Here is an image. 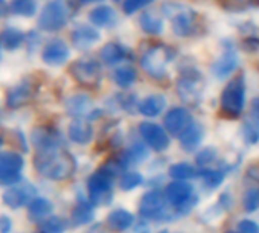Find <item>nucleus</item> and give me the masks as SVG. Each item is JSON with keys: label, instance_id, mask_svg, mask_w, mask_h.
Instances as JSON below:
<instances>
[{"label": "nucleus", "instance_id": "obj_1", "mask_svg": "<svg viewBox=\"0 0 259 233\" xmlns=\"http://www.w3.org/2000/svg\"><path fill=\"white\" fill-rule=\"evenodd\" d=\"M34 166L40 175L54 181H64L76 171V162L73 156L63 148L37 151L34 157Z\"/></svg>", "mask_w": 259, "mask_h": 233}, {"label": "nucleus", "instance_id": "obj_2", "mask_svg": "<svg viewBox=\"0 0 259 233\" xmlns=\"http://www.w3.org/2000/svg\"><path fill=\"white\" fill-rule=\"evenodd\" d=\"M245 107V78L244 73L233 76L221 91L220 108L227 118H238Z\"/></svg>", "mask_w": 259, "mask_h": 233}, {"label": "nucleus", "instance_id": "obj_3", "mask_svg": "<svg viewBox=\"0 0 259 233\" xmlns=\"http://www.w3.org/2000/svg\"><path fill=\"white\" fill-rule=\"evenodd\" d=\"M174 60V51L166 44H156L145 51L141 58V67L154 79H165L168 75V66Z\"/></svg>", "mask_w": 259, "mask_h": 233}, {"label": "nucleus", "instance_id": "obj_4", "mask_svg": "<svg viewBox=\"0 0 259 233\" xmlns=\"http://www.w3.org/2000/svg\"><path fill=\"white\" fill-rule=\"evenodd\" d=\"M204 78L197 69H186L180 73L176 90L179 98L186 105H197L203 99L204 95Z\"/></svg>", "mask_w": 259, "mask_h": 233}, {"label": "nucleus", "instance_id": "obj_5", "mask_svg": "<svg viewBox=\"0 0 259 233\" xmlns=\"http://www.w3.org/2000/svg\"><path fill=\"white\" fill-rule=\"evenodd\" d=\"M70 19V7L66 0H51L38 16V28L45 32L61 31Z\"/></svg>", "mask_w": 259, "mask_h": 233}, {"label": "nucleus", "instance_id": "obj_6", "mask_svg": "<svg viewBox=\"0 0 259 233\" xmlns=\"http://www.w3.org/2000/svg\"><path fill=\"white\" fill-rule=\"evenodd\" d=\"M139 215L145 221H165L171 219L169 203L165 192L160 189L148 191L142 195L139 203Z\"/></svg>", "mask_w": 259, "mask_h": 233}, {"label": "nucleus", "instance_id": "obj_7", "mask_svg": "<svg viewBox=\"0 0 259 233\" xmlns=\"http://www.w3.org/2000/svg\"><path fill=\"white\" fill-rule=\"evenodd\" d=\"M89 201L93 206H107L113 198V177L98 169L87 180Z\"/></svg>", "mask_w": 259, "mask_h": 233}, {"label": "nucleus", "instance_id": "obj_8", "mask_svg": "<svg viewBox=\"0 0 259 233\" xmlns=\"http://www.w3.org/2000/svg\"><path fill=\"white\" fill-rule=\"evenodd\" d=\"M23 166H25V159L20 153H14V151L0 153V184L10 188L20 183Z\"/></svg>", "mask_w": 259, "mask_h": 233}, {"label": "nucleus", "instance_id": "obj_9", "mask_svg": "<svg viewBox=\"0 0 259 233\" xmlns=\"http://www.w3.org/2000/svg\"><path fill=\"white\" fill-rule=\"evenodd\" d=\"M72 78L85 87H98L102 79V67L96 60H76L69 69Z\"/></svg>", "mask_w": 259, "mask_h": 233}, {"label": "nucleus", "instance_id": "obj_10", "mask_svg": "<svg viewBox=\"0 0 259 233\" xmlns=\"http://www.w3.org/2000/svg\"><path fill=\"white\" fill-rule=\"evenodd\" d=\"M34 198H37V188L25 180H22L14 186L7 188V191L2 194V201L5 203V206L11 209H20L29 206V203Z\"/></svg>", "mask_w": 259, "mask_h": 233}, {"label": "nucleus", "instance_id": "obj_11", "mask_svg": "<svg viewBox=\"0 0 259 233\" xmlns=\"http://www.w3.org/2000/svg\"><path fill=\"white\" fill-rule=\"evenodd\" d=\"M139 134L142 137V141L148 145V148L157 151V153H163L169 148L171 145V139L168 131L160 127L159 124L145 121L139 124Z\"/></svg>", "mask_w": 259, "mask_h": 233}, {"label": "nucleus", "instance_id": "obj_12", "mask_svg": "<svg viewBox=\"0 0 259 233\" xmlns=\"http://www.w3.org/2000/svg\"><path fill=\"white\" fill-rule=\"evenodd\" d=\"M192 122H194L192 114L186 107H174L165 116L163 128L168 131L169 136L179 137L182 133H185L191 127Z\"/></svg>", "mask_w": 259, "mask_h": 233}, {"label": "nucleus", "instance_id": "obj_13", "mask_svg": "<svg viewBox=\"0 0 259 233\" xmlns=\"http://www.w3.org/2000/svg\"><path fill=\"white\" fill-rule=\"evenodd\" d=\"M70 57V49L67 46V43L61 38H54L51 41H48L41 51V60L43 63H46L48 66L52 67H58L63 66Z\"/></svg>", "mask_w": 259, "mask_h": 233}, {"label": "nucleus", "instance_id": "obj_14", "mask_svg": "<svg viewBox=\"0 0 259 233\" xmlns=\"http://www.w3.org/2000/svg\"><path fill=\"white\" fill-rule=\"evenodd\" d=\"M165 195L171 207L177 209L188 203L194 195V186L189 181H182V180H172L171 183L166 184L165 188Z\"/></svg>", "mask_w": 259, "mask_h": 233}, {"label": "nucleus", "instance_id": "obj_15", "mask_svg": "<svg viewBox=\"0 0 259 233\" xmlns=\"http://www.w3.org/2000/svg\"><path fill=\"white\" fill-rule=\"evenodd\" d=\"M171 28L177 37H191L197 31V16L191 10H182L171 16Z\"/></svg>", "mask_w": 259, "mask_h": 233}, {"label": "nucleus", "instance_id": "obj_16", "mask_svg": "<svg viewBox=\"0 0 259 233\" xmlns=\"http://www.w3.org/2000/svg\"><path fill=\"white\" fill-rule=\"evenodd\" d=\"M238 64H239L238 54L233 49H226V52L213 61L210 72L217 79H226L238 69Z\"/></svg>", "mask_w": 259, "mask_h": 233}, {"label": "nucleus", "instance_id": "obj_17", "mask_svg": "<svg viewBox=\"0 0 259 233\" xmlns=\"http://www.w3.org/2000/svg\"><path fill=\"white\" fill-rule=\"evenodd\" d=\"M101 40L99 31L93 25H79L72 31V44L78 51H87Z\"/></svg>", "mask_w": 259, "mask_h": 233}, {"label": "nucleus", "instance_id": "obj_18", "mask_svg": "<svg viewBox=\"0 0 259 233\" xmlns=\"http://www.w3.org/2000/svg\"><path fill=\"white\" fill-rule=\"evenodd\" d=\"M32 144L37 151H49L63 148L61 147V136L58 131L52 128H35L32 131Z\"/></svg>", "mask_w": 259, "mask_h": 233}, {"label": "nucleus", "instance_id": "obj_19", "mask_svg": "<svg viewBox=\"0 0 259 233\" xmlns=\"http://www.w3.org/2000/svg\"><path fill=\"white\" fill-rule=\"evenodd\" d=\"M67 136L73 144L78 145H87L93 139V127L90 121L84 118L72 119V122L67 127Z\"/></svg>", "mask_w": 259, "mask_h": 233}, {"label": "nucleus", "instance_id": "obj_20", "mask_svg": "<svg viewBox=\"0 0 259 233\" xmlns=\"http://www.w3.org/2000/svg\"><path fill=\"white\" fill-rule=\"evenodd\" d=\"M34 96V85L31 81H22L7 93V105L10 108H20L28 104Z\"/></svg>", "mask_w": 259, "mask_h": 233}, {"label": "nucleus", "instance_id": "obj_21", "mask_svg": "<svg viewBox=\"0 0 259 233\" xmlns=\"http://www.w3.org/2000/svg\"><path fill=\"white\" fill-rule=\"evenodd\" d=\"M89 22L95 28H113L117 23V14L108 5H99L89 13Z\"/></svg>", "mask_w": 259, "mask_h": 233}, {"label": "nucleus", "instance_id": "obj_22", "mask_svg": "<svg viewBox=\"0 0 259 233\" xmlns=\"http://www.w3.org/2000/svg\"><path fill=\"white\" fill-rule=\"evenodd\" d=\"M203 137H204V128H203V125L200 122H192L191 127L185 133H182L179 136L180 147L185 151H188V153L197 151V148L203 142Z\"/></svg>", "mask_w": 259, "mask_h": 233}, {"label": "nucleus", "instance_id": "obj_23", "mask_svg": "<svg viewBox=\"0 0 259 233\" xmlns=\"http://www.w3.org/2000/svg\"><path fill=\"white\" fill-rule=\"evenodd\" d=\"M52 210H54V204L51 200L45 197H37L28 206V218L29 221L40 224L52 215Z\"/></svg>", "mask_w": 259, "mask_h": 233}, {"label": "nucleus", "instance_id": "obj_24", "mask_svg": "<svg viewBox=\"0 0 259 233\" xmlns=\"http://www.w3.org/2000/svg\"><path fill=\"white\" fill-rule=\"evenodd\" d=\"M166 108V98L163 95H150L139 102L138 111L145 118H156Z\"/></svg>", "mask_w": 259, "mask_h": 233}, {"label": "nucleus", "instance_id": "obj_25", "mask_svg": "<svg viewBox=\"0 0 259 233\" xmlns=\"http://www.w3.org/2000/svg\"><path fill=\"white\" fill-rule=\"evenodd\" d=\"M92 110H93V102H92V99L87 95L78 93V95L70 96L66 101V111L70 116H73L75 119L76 118H82V116L89 114Z\"/></svg>", "mask_w": 259, "mask_h": 233}, {"label": "nucleus", "instance_id": "obj_26", "mask_svg": "<svg viewBox=\"0 0 259 233\" xmlns=\"http://www.w3.org/2000/svg\"><path fill=\"white\" fill-rule=\"evenodd\" d=\"M128 57V49L119 43H107L99 52V58L107 66H116Z\"/></svg>", "mask_w": 259, "mask_h": 233}, {"label": "nucleus", "instance_id": "obj_27", "mask_svg": "<svg viewBox=\"0 0 259 233\" xmlns=\"http://www.w3.org/2000/svg\"><path fill=\"white\" fill-rule=\"evenodd\" d=\"M93 218H95V206L87 200H81L72 209V213H70V222L75 227L85 225V224L92 222Z\"/></svg>", "mask_w": 259, "mask_h": 233}, {"label": "nucleus", "instance_id": "obj_28", "mask_svg": "<svg viewBox=\"0 0 259 233\" xmlns=\"http://www.w3.org/2000/svg\"><path fill=\"white\" fill-rule=\"evenodd\" d=\"M135 222V216L132 212H128L125 209H114L113 212H110L108 218H107V224L111 230L116 231H122L126 230L133 225Z\"/></svg>", "mask_w": 259, "mask_h": 233}, {"label": "nucleus", "instance_id": "obj_29", "mask_svg": "<svg viewBox=\"0 0 259 233\" xmlns=\"http://www.w3.org/2000/svg\"><path fill=\"white\" fill-rule=\"evenodd\" d=\"M26 40V35L23 34V31H20L19 28H5L0 34V46L7 51H16L19 49Z\"/></svg>", "mask_w": 259, "mask_h": 233}, {"label": "nucleus", "instance_id": "obj_30", "mask_svg": "<svg viewBox=\"0 0 259 233\" xmlns=\"http://www.w3.org/2000/svg\"><path fill=\"white\" fill-rule=\"evenodd\" d=\"M111 78H113V81L116 82L117 87L130 88V87H133V84L138 79V70L135 67H132V66H120V67L113 70Z\"/></svg>", "mask_w": 259, "mask_h": 233}, {"label": "nucleus", "instance_id": "obj_31", "mask_svg": "<svg viewBox=\"0 0 259 233\" xmlns=\"http://www.w3.org/2000/svg\"><path fill=\"white\" fill-rule=\"evenodd\" d=\"M139 26L145 34H150V35H159L163 31L162 19L153 11H145L139 16Z\"/></svg>", "mask_w": 259, "mask_h": 233}, {"label": "nucleus", "instance_id": "obj_32", "mask_svg": "<svg viewBox=\"0 0 259 233\" xmlns=\"http://www.w3.org/2000/svg\"><path fill=\"white\" fill-rule=\"evenodd\" d=\"M226 174H227V169H224V168H220V169H217V168H200V169H197V175L201 177L203 183L209 189L218 188L223 183Z\"/></svg>", "mask_w": 259, "mask_h": 233}, {"label": "nucleus", "instance_id": "obj_33", "mask_svg": "<svg viewBox=\"0 0 259 233\" xmlns=\"http://www.w3.org/2000/svg\"><path fill=\"white\" fill-rule=\"evenodd\" d=\"M10 11L20 17H32L37 13V2L35 0H11Z\"/></svg>", "mask_w": 259, "mask_h": 233}, {"label": "nucleus", "instance_id": "obj_34", "mask_svg": "<svg viewBox=\"0 0 259 233\" xmlns=\"http://www.w3.org/2000/svg\"><path fill=\"white\" fill-rule=\"evenodd\" d=\"M67 228V221L58 215H51L38 225L40 233H64Z\"/></svg>", "mask_w": 259, "mask_h": 233}, {"label": "nucleus", "instance_id": "obj_35", "mask_svg": "<svg viewBox=\"0 0 259 233\" xmlns=\"http://www.w3.org/2000/svg\"><path fill=\"white\" fill-rule=\"evenodd\" d=\"M195 175H197V169L191 163H188V162H179V163H174L169 168V177L172 180L188 181L189 178H192Z\"/></svg>", "mask_w": 259, "mask_h": 233}, {"label": "nucleus", "instance_id": "obj_36", "mask_svg": "<svg viewBox=\"0 0 259 233\" xmlns=\"http://www.w3.org/2000/svg\"><path fill=\"white\" fill-rule=\"evenodd\" d=\"M150 156V151H148V145L142 141H138V142H133L132 147L126 150V159L128 162L132 163H142L148 159Z\"/></svg>", "mask_w": 259, "mask_h": 233}, {"label": "nucleus", "instance_id": "obj_37", "mask_svg": "<svg viewBox=\"0 0 259 233\" xmlns=\"http://www.w3.org/2000/svg\"><path fill=\"white\" fill-rule=\"evenodd\" d=\"M144 183V175L138 171H126L120 175V189L122 191H133Z\"/></svg>", "mask_w": 259, "mask_h": 233}, {"label": "nucleus", "instance_id": "obj_38", "mask_svg": "<svg viewBox=\"0 0 259 233\" xmlns=\"http://www.w3.org/2000/svg\"><path fill=\"white\" fill-rule=\"evenodd\" d=\"M242 137L248 145H254L259 142V122L248 118L242 125Z\"/></svg>", "mask_w": 259, "mask_h": 233}, {"label": "nucleus", "instance_id": "obj_39", "mask_svg": "<svg viewBox=\"0 0 259 233\" xmlns=\"http://www.w3.org/2000/svg\"><path fill=\"white\" fill-rule=\"evenodd\" d=\"M242 207L245 212H254L259 209V186H251L242 197Z\"/></svg>", "mask_w": 259, "mask_h": 233}, {"label": "nucleus", "instance_id": "obj_40", "mask_svg": "<svg viewBox=\"0 0 259 233\" xmlns=\"http://www.w3.org/2000/svg\"><path fill=\"white\" fill-rule=\"evenodd\" d=\"M218 159V153L213 147H207L204 150H201L197 157H195V162L200 168H210Z\"/></svg>", "mask_w": 259, "mask_h": 233}, {"label": "nucleus", "instance_id": "obj_41", "mask_svg": "<svg viewBox=\"0 0 259 233\" xmlns=\"http://www.w3.org/2000/svg\"><path fill=\"white\" fill-rule=\"evenodd\" d=\"M154 0H123L122 2V10L126 16H133L138 11L147 8L148 5H151Z\"/></svg>", "mask_w": 259, "mask_h": 233}, {"label": "nucleus", "instance_id": "obj_42", "mask_svg": "<svg viewBox=\"0 0 259 233\" xmlns=\"http://www.w3.org/2000/svg\"><path fill=\"white\" fill-rule=\"evenodd\" d=\"M239 233H259V225L253 219H241L238 222Z\"/></svg>", "mask_w": 259, "mask_h": 233}, {"label": "nucleus", "instance_id": "obj_43", "mask_svg": "<svg viewBox=\"0 0 259 233\" xmlns=\"http://www.w3.org/2000/svg\"><path fill=\"white\" fill-rule=\"evenodd\" d=\"M13 219L8 215H0V233H11Z\"/></svg>", "mask_w": 259, "mask_h": 233}, {"label": "nucleus", "instance_id": "obj_44", "mask_svg": "<svg viewBox=\"0 0 259 233\" xmlns=\"http://www.w3.org/2000/svg\"><path fill=\"white\" fill-rule=\"evenodd\" d=\"M250 118L259 122V96L251 99V104H250Z\"/></svg>", "mask_w": 259, "mask_h": 233}, {"label": "nucleus", "instance_id": "obj_45", "mask_svg": "<svg viewBox=\"0 0 259 233\" xmlns=\"http://www.w3.org/2000/svg\"><path fill=\"white\" fill-rule=\"evenodd\" d=\"M232 204H233V201H232V198H230V195L229 194H223L221 197H220V206L223 207V209H230L232 207Z\"/></svg>", "mask_w": 259, "mask_h": 233}, {"label": "nucleus", "instance_id": "obj_46", "mask_svg": "<svg viewBox=\"0 0 259 233\" xmlns=\"http://www.w3.org/2000/svg\"><path fill=\"white\" fill-rule=\"evenodd\" d=\"M248 175H250L253 180L259 181V168H251V169L248 171Z\"/></svg>", "mask_w": 259, "mask_h": 233}, {"label": "nucleus", "instance_id": "obj_47", "mask_svg": "<svg viewBox=\"0 0 259 233\" xmlns=\"http://www.w3.org/2000/svg\"><path fill=\"white\" fill-rule=\"evenodd\" d=\"M7 11H8V7H7V4L4 2V0H0V17H2L4 14H7Z\"/></svg>", "mask_w": 259, "mask_h": 233}, {"label": "nucleus", "instance_id": "obj_48", "mask_svg": "<svg viewBox=\"0 0 259 233\" xmlns=\"http://www.w3.org/2000/svg\"><path fill=\"white\" fill-rule=\"evenodd\" d=\"M81 4H85V5H89V4H98V2H102V0H79Z\"/></svg>", "mask_w": 259, "mask_h": 233}, {"label": "nucleus", "instance_id": "obj_49", "mask_svg": "<svg viewBox=\"0 0 259 233\" xmlns=\"http://www.w3.org/2000/svg\"><path fill=\"white\" fill-rule=\"evenodd\" d=\"M224 233H239L238 230H227V231H224Z\"/></svg>", "mask_w": 259, "mask_h": 233}, {"label": "nucleus", "instance_id": "obj_50", "mask_svg": "<svg viewBox=\"0 0 259 233\" xmlns=\"http://www.w3.org/2000/svg\"><path fill=\"white\" fill-rule=\"evenodd\" d=\"M2 147H4V139L0 137V148H2Z\"/></svg>", "mask_w": 259, "mask_h": 233}, {"label": "nucleus", "instance_id": "obj_51", "mask_svg": "<svg viewBox=\"0 0 259 233\" xmlns=\"http://www.w3.org/2000/svg\"><path fill=\"white\" fill-rule=\"evenodd\" d=\"M159 233H168V231H166V230H163V231H159Z\"/></svg>", "mask_w": 259, "mask_h": 233}, {"label": "nucleus", "instance_id": "obj_52", "mask_svg": "<svg viewBox=\"0 0 259 233\" xmlns=\"http://www.w3.org/2000/svg\"><path fill=\"white\" fill-rule=\"evenodd\" d=\"M113 2H120V0H113Z\"/></svg>", "mask_w": 259, "mask_h": 233}, {"label": "nucleus", "instance_id": "obj_53", "mask_svg": "<svg viewBox=\"0 0 259 233\" xmlns=\"http://www.w3.org/2000/svg\"><path fill=\"white\" fill-rule=\"evenodd\" d=\"M257 2H259V0H257Z\"/></svg>", "mask_w": 259, "mask_h": 233}]
</instances>
